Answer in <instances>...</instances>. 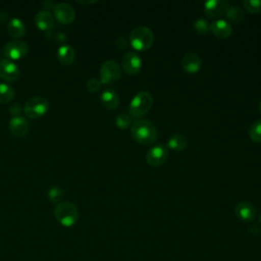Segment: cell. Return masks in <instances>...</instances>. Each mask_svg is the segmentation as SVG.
<instances>
[{
  "label": "cell",
  "mask_w": 261,
  "mask_h": 261,
  "mask_svg": "<svg viewBox=\"0 0 261 261\" xmlns=\"http://www.w3.org/2000/svg\"><path fill=\"white\" fill-rule=\"evenodd\" d=\"M134 139L143 145H150L157 139L158 132L155 124L148 119H138L132 123Z\"/></svg>",
  "instance_id": "obj_1"
},
{
  "label": "cell",
  "mask_w": 261,
  "mask_h": 261,
  "mask_svg": "<svg viewBox=\"0 0 261 261\" xmlns=\"http://www.w3.org/2000/svg\"><path fill=\"white\" fill-rule=\"evenodd\" d=\"M54 216L61 225L70 227L79 219V210L75 204L71 202H60L54 208Z\"/></svg>",
  "instance_id": "obj_2"
},
{
  "label": "cell",
  "mask_w": 261,
  "mask_h": 261,
  "mask_svg": "<svg viewBox=\"0 0 261 261\" xmlns=\"http://www.w3.org/2000/svg\"><path fill=\"white\" fill-rule=\"evenodd\" d=\"M154 41V34L151 29L146 25H138L136 27L130 35L129 42L136 50L144 51L149 49Z\"/></svg>",
  "instance_id": "obj_3"
},
{
  "label": "cell",
  "mask_w": 261,
  "mask_h": 261,
  "mask_svg": "<svg viewBox=\"0 0 261 261\" xmlns=\"http://www.w3.org/2000/svg\"><path fill=\"white\" fill-rule=\"evenodd\" d=\"M153 104V96L151 93L141 91L137 93L128 106V112L134 117H141L146 114Z\"/></svg>",
  "instance_id": "obj_4"
},
{
  "label": "cell",
  "mask_w": 261,
  "mask_h": 261,
  "mask_svg": "<svg viewBox=\"0 0 261 261\" xmlns=\"http://www.w3.org/2000/svg\"><path fill=\"white\" fill-rule=\"evenodd\" d=\"M49 109V102L43 96H35L30 98L24 106L23 111L30 118H38L43 116Z\"/></svg>",
  "instance_id": "obj_5"
},
{
  "label": "cell",
  "mask_w": 261,
  "mask_h": 261,
  "mask_svg": "<svg viewBox=\"0 0 261 261\" xmlns=\"http://www.w3.org/2000/svg\"><path fill=\"white\" fill-rule=\"evenodd\" d=\"M121 76V68L119 64L112 59L106 60L100 67V82L105 85H112L118 82Z\"/></svg>",
  "instance_id": "obj_6"
},
{
  "label": "cell",
  "mask_w": 261,
  "mask_h": 261,
  "mask_svg": "<svg viewBox=\"0 0 261 261\" xmlns=\"http://www.w3.org/2000/svg\"><path fill=\"white\" fill-rule=\"evenodd\" d=\"M3 52L8 59L17 60L25 56L29 52V45L21 40H13L4 45Z\"/></svg>",
  "instance_id": "obj_7"
},
{
  "label": "cell",
  "mask_w": 261,
  "mask_h": 261,
  "mask_svg": "<svg viewBox=\"0 0 261 261\" xmlns=\"http://www.w3.org/2000/svg\"><path fill=\"white\" fill-rule=\"evenodd\" d=\"M167 157H168V149L166 146L162 144H158L151 147L146 154V160L148 164L155 167L163 164L167 159Z\"/></svg>",
  "instance_id": "obj_8"
},
{
  "label": "cell",
  "mask_w": 261,
  "mask_h": 261,
  "mask_svg": "<svg viewBox=\"0 0 261 261\" xmlns=\"http://www.w3.org/2000/svg\"><path fill=\"white\" fill-rule=\"evenodd\" d=\"M54 17L55 19L63 24L71 23L75 18V11L69 3L60 2L54 6Z\"/></svg>",
  "instance_id": "obj_9"
},
{
  "label": "cell",
  "mask_w": 261,
  "mask_h": 261,
  "mask_svg": "<svg viewBox=\"0 0 261 261\" xmlns=\"http://www.w3.org/2000/svg\"><path fill=\"white\" fill-rule=\"evenodd\" d=\"M19 76L18 66L8 58L0 59V77L6 82H14Z\"/></svg>",
  "instance_id": "obj_10"
},
{
  "label": "cell",
  "mask_w": 261,
  "mask_h": 261,
  "mask_svg": "<svg viewBox=\"0 0 261 261\" xmlns=\"http://www.w3.org/2000/svg\"><path fill=\"white\" fill-rule=\"evenodd\" d=\"M121 64L128 74H136L141 69L142 59L135 51H128L123 55Z\"/></svg>",
  "instance_id": "obj_11"
},
{
  "label": "cell",
  "mask_w": 261,
  "mask_h": 261,
  "mask_svg": "<svg viewBox=\"0 0 261 261\" xmlns=\"http://www.w3.org/2000/svg\"><path fill=\"white\" fill-rule=\"evenodd\" d=\"M229 7L227 0H208L204 3V9L207 15L211 17L221 16Z\"/></svg>",
  "instance_id": "obj_12"
},
{
  "label": "cell",
  "mask_w": 261,
  "mask_h": 261,
  "mask_svg": "<svg viewBox=\"0 0 261 261\" xmlns=\"http://www.w3.org/2000/svg\"><path fill=\"white\" fill-rule=\"evenodd\" d=\"M8 126H9L10 133L16 138L24 137L30 129L29 121L23 116L11 117L9 120Z\"/></svg>",
  "instance_id": "obj_13"
},
{
  "label": "cell",
  "mask_w": 261,
  "mask_h": 261,
  "mask_svg": "<svg viewBox=\"0 0 261 261\" xmlns=\"http://www.w3.org/2000/svg\"><path fill=\"white\" fill-rule=\"evenodd\" d=\"M236 215L239 219L245 222H251L256 217V208L255 206L247 201L240 202L234 209Z\"/></svg>",
  "instance_id": "obj_14"
},
{
  "label": "cell",
  "mask_w": 261,
  "mask_h": 261,
  "mask_svg": "<svg viewBox=\"0 0 261 261\" xmlns=\"http://www.w3.org/2000/svg\"><path fill=\"white\" fill-rule=\"evenodd\" d=\"M202 66V60L199 55L194 52L186 53L181 58V67L189 73H195L200 70Z\"/></svg>",
  "instance_id": "obj_15"
},
{
  "label": "cell",
  "mask_w": 261,
  "mask_h": 261,
  "mask_svg": "<svg viewBox=\"0 0 261 261\" xmlns=\"http://www.w3.org/2000/svg\"><path fill=\"white\" fill-rule=\"evenodd\" d=\"M210 31L218 38L224 39L230 36L232 33V27L231 24L223 18H218L211 22L210 24Z\"/></svg>",
  "instance_id": "obj_16"
},
{
  "label": "cell",
  "mask_w": 261,
  "mask_h": 261,
  "mask_svg": "<svg viewBox=\"0 0 261 261\" xmlns=\"http://www.w3.org/2000/svg\"><path fill=\"white\" fill-rule=\"evenodd\" d=\"M34 20L38 29L44 32L52 30V28L54 27V16L51 14L50 11L47 10H40L35 15Z\"/></svg>",
  "instance_id": "obj_17"
},
{
  "label": "cell",
  "mask_w": 261,
  "mask_h": 261,
  "mask_svg": "<svg viewBox=\"0 0 261 261\" xmlns=\"http://www.w3.org/2000/svg\"><path fill=\"white\" fill-rule=\"evenodd\" d=\"M75 58V51L72 46L68 44L61 45L57 50V59L62 65H70Z\"/></svg>",
  "instance_id": "obj_18"
},
{
  "label": "cell",
  "mask_w": 261,
  "mask_h": 261,
  "mask_svg": "<svg viewBox=\"0 0 261 261\" xmlns=\"http://www.w3.org/2000/svg\"><path fill=\"white\" fill-rule=\"evenodd\" d=\"M102 105L107 109H115L119 104V97L113 89H105L100 96Z\"/></svg>",
  "instance_id": "obj_19"
},
{
  "label": "cell",
  "mask_w": 261,
  "mask_h": 261,
  "mask_svg": "<svg viewBox=\"0 0 261 261\" xmlns=\"http://www.w3.org/2000/svg\"><path fill=\"white\" fill-rule=\"evenodd\" d=\"M7 34L11 38H20L25 34V25L23 21L17 17L11 18L7 23Z\"/></svg>",
  "instance_id": "obj_20"
},
{
  "label": "cell",
  "mask_w": 261,
  "mask_h": 261,
  "mask_svg": "<svg viewBox=\"0 0 261 261\" xmlns=\"http://www.w3.org/2000/svg\"><path fill=\"white\" fill-rule=\"evenodd\" d=\"M167 146L175 151H182L188 147V139L182 134H173L167 141Z\"/></svg>",
  "instance_id": "obj_21"
},
{
  "label": "cell",
  "mask_w": 261,
  "mask_h": 261,
  "mask_svg": "<svg viewBox=\"0 0 261 261\" xmlns=\"http://www.w3.org/2000/svg\"><path fill=\"white\" fill-rule=\"evenodd\" d=\"M225 16H226V20L229 23H239L241 20L244 19L245 13L240 6L232 5L227 8L225 12Z\"/></svg>",
  "instance_id": "obj_22"
},
{
  "label": "cell",
  "mask_w": 261,
  "mask_h": 261,
  "mask_svg": "<svg viewBox=\"0 0 261 261\" xmlns=\"http://www.w3.org/2000/svg\"><path fill=\"white\" fill-rule=\"evenodd\" d=\"M15 92L11 86L5 83H0V103H9L14 98Z\"/></svg>",
  "instance_id": "obj_23"
},
{
  "label": "cell",
  "mask_w": 261,
  "mask_h": 261,
  "mask_svg": "<svg viewBox=\"0 0 261 261\" xmlns=\"http://www.w3.org/2000/svg\"><path fill=\"white\" fill-rule=\"evenodd\" d=\"M63 195H64V191L60 187H57V186L51 187L47 192V196H48V199L50 200V202L53 204H56V205L60 203L61 199L63 198Z\"/></svg>",
  "instance_id": "obj_24"
},
{
  "label": "cell",
  "mask_w": 261,
  "mask_h": 261,
  "mask_svg": "<svg viewBox=\"0 0 261 261\" xmlns=\"http://www.w3.org/2000/svg\"><path fill=\"white\" fill-rule=\"evenodd\" d=\"M249 136L254 142H261V119L252 123L249 128Z\"/></svg>",
  "instance_id": "obj_25"
},
{
  "label": "cell",
  "mask_w": 261,
  "mask_h": 261,
  "mask_svg": "<svg viewBox=\"0 0 261 261\" xmlns=\"http://www.w3.org/2000/svg\"><path fill=\"white\" fill-rule=\"evenodd\" d=\"M194 29L198 34L206 35L210 31V23L205 18H197L194 21Z\"/></svg>",
  "instance_id": "obj_26"
},
{
  "label": "cell",
  "mask_w": 261,
  "mask_h": 261,
  "mask_svg": "<svg viewBox=\"0 0 261 261\" xmlns=\"http://www.w3.org/2000/svg\"><path fill=\"white\" fill-rule=\"evenodd\" d=\"M115 124L121 129L127 128L132 124V118L126 113H120L115 117Z\"/></svg>",
  "instance_id": "obj_27"
},
{
  "label": "cell",
  "mask_w": 261,
  "mask_h": 261,
  "mask_svg": "<svg viewBox=\"0 0 261 261\" xmlns=\"http://www.w3.org/2000/svg\"><path fill=\"white\" fill-rule=\"evenodd\" d=\"M244 7L250 13H257L261 11V0H244Z\"/></svg>",
  "instance_id": "obj_28"
},
{
  "label": "cell",
  "mask_w": 261,
  "mask_h": 261,
  "mask_svg": "<svg viewBox=\"0 0 261 261\" xmlns=\"http://www.w3.org/2000/svg\"><path fill=\"white\" fill-rule=\"evenodd\" d=\"M100 87H101V82H100V80H98V79H95V77H93V79H90L88 82H87V89H88V91H90V92H97L99 89H100Z\"/></svg>",
  "instance_id": "obj_29"
},
{
  "label": "cell",
  "mask_w": 261,
  "mask_h": 261,
  "mask_svg": "<svg viewBox=\"0 0 261 261\" xmlns=\"http://www.w3.org/2000/svg\"><path fill=\"white\" fill-rule=\"evenodd\" d=\"M22 110H23V107H22V105H21L20 103H18V102L11 104V105L9 106V108H8L9 113H10L11 115H13V117H14V116H19V114L21 113Z\"/></svg>",
  "instance_id": "obj_30"
},
{
  "label": "cell",
  "mask_w": 261,
  "mask_h": 261,
  "mask_svg": "<svg viewBox=\"0 0 261 261\" xmlns=\"http://www.w3.org/2000/svg\"><path fill=\"white\" fill-rule=\"evenodd\" d=\"M115 45L119 48V49H124L127 46V41L124 37H118L115 41Z\"/></svg>",
  "instance_id": "obj_31"
},
{
  "label": "cell",
  "mask_w": 261,
  "mask_h": 261,
  "mask_svg": "<svg viewBox=\"0 0 261 261\" xmlns=\"http://www.w3.org/2000/svg\"><path fill=\"white\" fill-rule=\"evenodd\" d=\"M261 230V225L259 224H251L248 228V231L252 234H256V233H259Z\"/></svg>",
  "instance_id": "obj_32"
},
{
  "label": "cell",
  "mask_w": 261,
  "mask_h": 261,
  "mask_svg": "<svg viewBox=\"0 0 261 261\" xmlns=\"http://www.w3.org/2000/svg\"><path fill=\"white\" fill-rule=\"evenodd\" d=\"M42 6H43L44 10L49 11L50 9H54L55 3L52 2V1H49V0H46V1H43V2H42Z\"/></svg>",
  "instance_id": "obj_33"
},
{
  "label": "cell",
  "mask_w": 261,
  "mask_h": 261,
  "mask_svg": "<svg viewBox=\"0 0 261 261\" xmlns=\"http://www.w3.org/2000/svg\"><path fill=\"white\" fill-rule=\"evenodd\" d=\"M8 19V14L6 11H3V10H0V22L1 23H4L6 22Z\"/></svg>",
  "instance_id": "obj_34"
},
{
  "label": "cell",
  "mask_w": 261,
  "mask_h": 261,
  "mask_svg": "<svg viewBox=\"0 0 261 261\" xmlns=\"http://www.w3.org/2000/svg\"><path fill=\"white\" fill-rule=\"evenodd\" d=\"M55 39H56V41H58V42H63V41L66 39V36H65L63 33L59 32V33H57V34L55 35Z\"/></svg>",
  "instance_id": "obj_35"
},
{
  "label": "cell",
  "mask_w": 261,
  "mask_h": 261,
  "mask_svg": "<svg viewBox=\"0 0 261 261\" xmlns=\"http://www.w3.org/2000/svg\"><path fill=\"white\" fill-rule=\"evenodd\" d=\"M44 34H45V38H47V39H49V38L52 37V31H51V30L46 31Z\"/></svg>",
  "instance_id": "obj_36"
},
{
  "label": "cell",
  "mask_w": 261,
  "mask_h": 261,
  "mask_svg": "<svg viewBox=\"0 0 261 261\" xmlns=\"http://www.w3.org/2000/svg\"><path fill=\"white\" fill-rule=\"evenodd\" d=\"M81 4H91V3H95L96 1H77Z\"/></svg>",
  "instance_id": "obj_37"
},
{
  "label": "cell",
  "mask_w": 261,
  "mask_h": 261,
  "mask_svg": "<svg viewBox=\"0 0 261 261\" xmlns=\"http://www.w3.org/2000/svg\"><path fill=\"white\" fill-rule=\"evenodd\" d=\"M259 223H260V225H261V212H260V214H259Z\"/></svg>",
  "instance_id": "obj_38"
},
{
  "label": "cell",
  "mask_w": 261,
  "mask_h": 261,
  "mask_svg": "<svg viewBox=\"0 0 261 261\" xmlns=\"http://www.w3.org/2000/svg\"><path fill=\"white\" fill-rule=\"evenodd\" d=\"M259 108H260V111H261V100H260V103H259Z\"/></svg>",
  "instance_id": "obj_39"
}]
</instances>
